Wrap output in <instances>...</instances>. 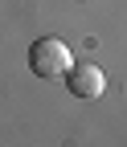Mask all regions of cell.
I'll return each instance as SVG.
<instances>
[{
  "label": "cell",
  "instance_id": "7a4b0ae2",
  "mask_svg": "<svg viewBox=\"0 0 127 147\" xmlns=\"http://www.w3.org/2000/svg\"><path fill=\"white\" fill-rule=\"evenodd\" d=\"M103 86H107L103 69H98V65H90V61H82V65H70V69H66V90H70L74 98H82V102L98 98V94H103Z\"/></svg>",
  "mask_w": 127,
  "mask_h": 147
},
{
  "label": "cell",
  "instance_id": "6da1fadb",
  "mask_svg": "<svg viewBox=\"0 0 127 147\" xmlns=\"http://www.w3.org/2000/svg\"><path fill=\"white\" fill-rule=\"evenodd\" d=\"M70 65H74V57H70V49H66L62 37H41V41H33L29 69L37 74V78H66Z\"/></svg>",
  "mask_w": 127,
  "mask_h": 147
}]
</instances>
